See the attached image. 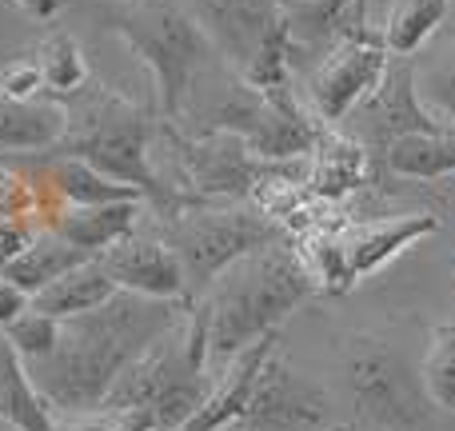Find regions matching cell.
Instances as JSON below:
<instances>
[{
    "label": "cell",
    "mask_w": 455,
    "mask_h": 431,
    "mask_svg": "<svg viewBox=\"0 0 455 431\" xmlns=\"http://www.w3.org/2000/svg\"><path fill=\"white\" fill-rule=\"evenodd\" d=\"M188 299H148L136 291H116L108 304L84 315L60 320L56 347L44 360L28 363L32 384L56 416H92L100 411L116 376L148 352L164 331L188 315Z\"/></svg>",
    "instance_id": "obj_1"
},
{
    "label": "cell",
    "mask_w": 455,
    "mask_h": 431,
    "mask_svg": "<svg viewBox=\"0 0 455 431\" xmlns=\"http://www.w3.org/2000/svg\"><path fill=\"white\" fill-rule=\"evenodd\" d=\"M56 104L64 108V136L56 140V148H48V156L84 160L108 180L136 188L160 224L180 216L184 208L200 204L196 196L180 192L152 168L156 120L140 104H132L108 84H92V80Z\"/></svg>",
    "instance_id": "obj_2"
},
{
    "label": "cell",
    "mask_w": 455,
    "mask_h": 431,
    "mask_svg": "<svg viewBox=\"0 0 455 431\" xmlns=\"http://www.w3.org/2000/svg\"><path fill=\"white\" fill-rule=\"evenodd\" d=\"M304 256L288 240L235 259L196 299L208 323V368H228L243 347L280 331L304 299L315 296Z\"/></svg>",
    "instance_id": "obj_3"
},
{
    "label": "cell",
    "mask_w": 455,
    "mask_h": 431,
    "mask_svg": "<svg viewBox=\"0 0 455 431\" xmlns=\"http://www.w3.org/2000/svg\"><path fill=\"white\" fill-rule=\"evenodd\" d=\"M100 20L132 48L136 60L148 64L156 80L160 120L176 124L188 108L192 88L216 60V48L208 44L188 4L184 0H116L100 8Z\"/></svg>",
    "instance_id": "obj_4"
},
{
    "label": "cell",
    "mask_w": 455,
    "mask_h": 431,
    "mask_svg": "<svg viewBox=\"0 0 455 431\" xmlns=\"http://www.w3.org/2000/svg\"><path fill=\"white\" fill-rule=\"evenodd\" d=\"M160 232L180 259L192 304L235 259L288 240L280 219H272L264 208H248L235 204V200H200V204L184 208L180 216H172L168 224H160Z\"/></svg>",
    "instance_id": "obj_5"
},
{
    "label": "cell",
    "mask_w": 455,
    "mask_h": 431,
    "mask_svg": "<svg viewBox=\"0 0 455 431\" xmlns=\"http://www.w3.org/2000/svg\"><path fill=\"white\" fill-rule=\"evenodd\" d=\"M347 387L368 424L384 431H419L427 427L435 403L427 400L419 368L395 344L376 336H355L347 347Z\"/></svg>",
    "instance_id": "obj_6"
},
{
    "label": "cell",
    "mask_w": 455,
    "mask_h": 431,
    "mask_svg": "<svg viewBox=\"0 0 455 431\" xmlns=\"http://www.w3.org/2000/svg\"><path fill=\"white\" fill-rule=\"evenodd\" d=\"M160 136L176 152L180 184L196 200H248L280 172V164L259 160L240 136L232 132H180L176 124L160 120Z\"/></svg>",
    "instance_id": "obj_7"
},
{
    "label": "cell",
    "mask_w": 455,
    "mask_h": 431,
    "mask_svg": "<svg viewBox=\"0 0 455 431\" xmlns=\"http://www.w3.org/2000/svg\"><path fill=\"white\" fill-rule=\"evenodd\" d=\"M387 52L384 36L368 28L363 20L347 24L336 40L328 44V52L315 60L312 76H307V112L320 120L323 128H336L368 100L371 92L379 88L387 72Z\"/></svg>",
    "instance_id": "obj_8"
},
{
    "label": "cell",
    "mask_w": 455,
    "mask_h": 431,
    "mask_svg": "<svg viewBox=\"0 0 455 431\" xmlns=\"http://www.w3.org/2000/svg\"><path fill=\"white\" fill-rule=\"evenodd\" d=\"M331 424V395L320 379L291 368L288 355L275 347L264 360L243 411L228 431H328Z\"/></svg>",
    "instance_id": "obj_9"
},
{
    "label": "cell",
    "mask_w": 455,
    "mask_h": 431,
    "mask_svg": "<svg viewBox=\"0 0 455 431\" xmlns=\"http://www.w3.org/2000/svg\"><path fill=\"white\" fill-rule=\"evenodd\" d=\"M411 132H451L440 116L424 108L416 92V56H392L379 88L347 116V136L371 152V160H384L400 136Z\"/></svg>",
    "instance_id": "obj_10"
},
{
    "label": "cell",
    "mask_w": 455,
    "mask_h": 431,
    "mask_svg": "<svg viewBox=\"0 0 455 431\" xmlns=\"http://www.w3.org/2000/svg\"><path fill=\"white\" fill-rule=\"evenodd\" d=\"M184 4L235 76H243L267 44L291 36L283 0H184Z\"/></svg>",
    "instance_id": "obj_11"
},
{
    "label": "cell",
    "mask_w": 455,
    "mask_h": 431,
    "mask_svg": "<svg viewBox=\"0 0 455 431\" xmlns=\"http://www.w3.org/2000/svg\"><path fill=\"white\" fill-rule=\"evenodd\" d=\"M100 264L120 291H136V296L148 299H188L184 267L176 259L172 243L164 240V232L132 227L124 240H116L108 251H100Z\"/></svg>",
    "instance_id": "obj_12"
},
{
    "label": "cell",
    "mask_w": 455,
    "mask_h": 431,
    "mask_svg": "<svg viewBox=\"0 0 455 431\" xmlns=\"http://www.w3.org/2000/svg\"><path fill=\"white\" fill-rule=\"evenodd\" d=\"M339 243L347 251V264H352L355 283L363 275L387 267L400 251L416 248L419 240L440 232V216L435 212H408V216H387V219H352V224H339Z\"/></svg>",
    "instance_id": "obj_13"
},
{
    "label": "cell",
    "mask_w": 455,
    "mask_h": 431,
    "mask_svg": "<svg viewBox=\"0 0 455 431\" xmlns=\"http://www.w3.org/2000/svg\"><path fill=\"white\" fill-rule=\"evenodd\" d=\"M371 164L376 160H371V152L363 144L323 128L312 148V168L304 176V188L315 200H344L347 192L363 188L371 180Z\"/></svg>",
    "instance_id": "obj_14"
},
{
    "label": "cell",
    "mask_w": 455,
    "mask_h": 431,
    "mask_svg": "<svg viewBox=\"0 0 455 431\" xmlns=\"http://www.w3.org/2000/svg\"><path fill=\"white\" fill-rule=\"evenodd\" d=\"M148 212L144 200H116V204H88V208H60L48 227L64 235L84 256H100L116 240H124L132 227H140V216Z\"/></svg>",
    "instance_id": "obj_15"
},
{
    "label": "cell",
    "mask_w": 455,
    "mask_h": 431,
    "mask_svg": "<svg viewBox=\"0 0 455 431\" xmlns=\"http://www.w3.org/2000/svg\"><path fill=\"white\" fill-rule=\"evenodd\" d=\"M84 259H92V256H84L80 248H72L56 227H40L20 256L8 259V264H0V275H4L8 283H16V288L32 299L36 291H44L48 283L60 280L64 272H72V267L84 264Z\"/></svg>",
    "instance_id": "obj_16"
},
{
    "label": "cell",
    "mask_w": 455,
    "mask_h": 431,
    "mask_svg": "<svg viewBox=\"0 0 455 431\" xmlns=\"http://www.w3.org/2000/svg\"><path fill=\"white\" fill-rule=\"evenodd\" d=\"M116 291L120 288L112 283V275L104 272L100 256H92V259H84V264H76L72 272H64L60 280H52L44 291H36L28 304L44 315H56V320H72V315H84V312H92V307L108 304Z\"/></svg>",
    "instance_id": "obj_17"
},
{
    "label": "cell",
    "mask_w": 455,
    "mask_h": 431,
    "mask_svg": "<svg viewBox=\"0 0 455 431\" xmlns=\"http://www.w3.org/2000/svg\"><path fill=\"white\" fill-rule=\"evenodd\" d=\"M64 136V108L56 100H8L0 96V156L48 152Z\"/></svg>",
    "instance_id": "obj_18"
},
{
    "label": "cell",
    "mask_w": 455,
    "mask_h": 431,
    "mask_svg": "<svg viewBox=\"0 0 455 431\" xmlns=\"http://www.w3.org/2000/svg\"><path fill=\"white\" fill-rule=\"evenodd\" d=\"M0 419H12L24 431H56V411L32 384L28 363L16 355L4 331H0Z\"/></svg>",
    "instance_id": "obj_19"
},
{
    "label": "cell",
    "mask_w": 455,
    "mask_h": 431,
    "mask_svg": "<svg viewBox=\"0 0 455 431\" xmlns=\"http://www.w3.org/2000/svg\"><path fill=\"white\" fill-rule=\"evenodd\" d=\"M44 176H48V188L56 192V200H60L64 208L116 204V200H144L136 188L108 180V176L96 172L92 164L72 160V156H48L44 160Z\"/></svg>",
    "instance_id": "obj_20"
},
{
    "label": "cell",
    "mask_w": 455,
    "mask_h": 431,
    "mask_svg": "<svg viewBox=\"0 0 455 431\" xmlns=\"http://www.w3.org/2000/svg\"><path fill=\"white\" fill-rule=\"evenodd\" d=\"M379 164L403 180H443L455 176V132H411L384 152Z\"/></svg>",
    "instance_id": "obj_21"
},
{
    "label": "cell",
    "mask_w": 455,
    "mask_h": 431,
    "mask_svg": "<svg viewBox=\"0 0 455 431\" xmlns=\"http://www.w3.org/2000/svg\"><path fill=\"white\" fill-rule=\"evenodd\" d=\"M291 40L299 44H320L336 40L347 24L363 20V0H283Z\"/></svg>",
    "instance_id": "obj_22"
},
{
    "label": "cell",
    "mask_w": 455,
    "mask_h": 431,
    "mask_svg": "<svg viewBox=\"0 0 455 431\" xmlns=\"http://www.w3.org/2000/svg\"><path fill=\"white\" fill-rule=\"evenodd\" d=\"M36 64L44 76V96L48 100H64V96L80 92L88 84V60L80 40L68 28H52L36 44Z\"/></svg>",
    "instance_id": "obj_23"
},
{
    "label": "cell",
    "mask_w": 455,
    "mask_h": 431,
    "mask_svg": "<svg viewBox=\"0 0 455 431\" xmlns=\"http://www.w3.org/2000/svg\"><path fill=\"white\" fill-rule=\"evenodd\" d=\"M451 0H400L384 28V44L392 56H416L440 32Z\"/></svg>",
    "instance_id": "obj_24"
},
{
    "label": "cell",
    "mask_w": 455,
    "mask_h": 431,
    "mask_svg": "<svg viewBox=\"0 0 455 431\" xmlns=\"http://www.w3.org/2000/svg\"><path fill=\"white\" fill-rule=\"evenodd\" d=\"M416 92L424 108L455 132V32L427 60H416Z\"/></svg>",
    "instance_id": "obj_25"
},
{
    "label": "cell",
    "mask_w": 455,
    "mask_h": 431,
    "mask_svg": "<svg viewBox=\"0 0 455 431\" xmlns=\"http://www.w3.org/2000/svg\"><path fill=\"white\" fill-rule=\"evenodd\" d=\"M424 392L435 408L455 416V323H435L427 336V352L419 363Z\"/></svg>",
    "instance_id": "obj_26"
},
{
    "label": "cell",
    "mask_w": 455,
    "mask_h": 431,
    "mask_svg": "<svg viewBox=\"0 0 455 431\" xmlns=\"http://www.w3.org/2000/svg\"><path fill=\"white\" fill-rule=\"evenodd\" d=\"M0 331H4V339L16 347V355H20L24 363H36V360H44V355L56 347V336H60V320H56V315L36 312V307L28 304L12 323H4Z\"/></svg>",
    "instance_id": "obj_27"
},
{
    "label": "cell",
    "mask_w": 455,
    "mask_h": 431,
    "mask_svg": "<svg viewBox=\"0 0 455 431\" xmlns=\"http://www.w3.org/2000/svg\"><path fill=\"white\" fill-rule=\"evenodd\" d=\"M44 92V76H40L36 56H12L0 64V96L8 100H40Z\"/></svg>",
    "instance_id": "obj_28"
},
{
    "label": "cell",
    "mask_w": 455,
    "mask_h": 431,
    "mask_svg": "<svg viewBox=\"0 0 455 431\" xmlns=\"http://www.w3.org/2000/svg\"><path fill=\"white\" fill-rule=\"evenodd\" d=\"M32 227L24 224V219H0V264H8V259H16L24 248H28L32 240Z\"/></svg>",
    "instance_id": "obj_29"
},
{
    "label": "cell",
    "mask_w": 455,
    "mask_h": 431,
    "mask_svg": "<svg viewBox=\"0 0 455 431\" xmlns=\"http://www.w3.org/2000/svg\"><path fill=\"white\" fill-rule=\"evenodd\" d=\"M24 307H28V296H24L16 283H8L4 275H0V328H4V323H12Z\"/></svg>",
    "instance_id": "obj_30"
},
{
    "label": "cell",
    "mask_w": 455,
    "mask_h": 431,
    "mask_svg": "<svg viewBox=\"0 0 455 431\" xmlns=\"http://www.w3.org/2000/svg\"><path fill=\"white\" fill-rule=\"evenodd\" d=\"M8 4L20 8V12H24V16H32V20L44 24V20H52V16L60 12L64 0H8Z\"/></svg>",
    "instance_id": "obj_31"
},
{
    "label": "cell",
    "mask_w": 455,
    "mask_h": 431,
    "mask_svg": "<svg viewBox=\"0 0 455 431\" xmlns=\"http://www.w3.org/2000/svg\"><path fill=\"white\" fill-rule=\"evenodd\" d=\"M0 431H24V427H16L12 419H0Z\"/></svg>",
    "instance_id": "obj_32"
},
{
    "label": "cell",
    "mask_w": 455,
    "mask_h": 431,
    "mask_svg": "<svg viewBox=\"0 0 455 431\" xmlns=\"http://www.w3.org/2000/svg\"><path fill=\"white\" fill-rule=\"evenodd\" d=\"M328 431H355V424H336V427H328Z\"/></svg>",
    "instance_id": "obj_33"
}]
</instances>
